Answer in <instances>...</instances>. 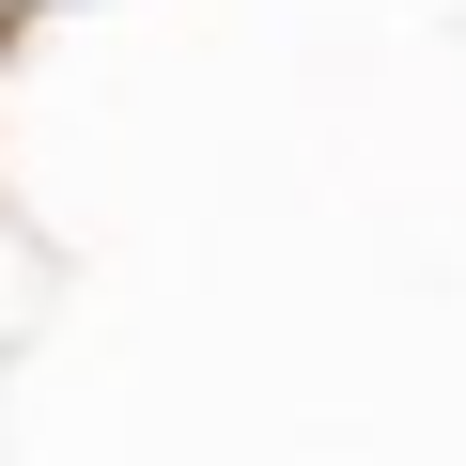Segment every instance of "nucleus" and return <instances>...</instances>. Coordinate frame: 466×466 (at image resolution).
Masks as SVG:
<instances>
[{
	"label": "nucleus",
	"instance_id": "f257e3e1",
	"mask_svg": "<svg viewBox=\"0 0 466 466\" xmlns=\"http://www.w3.org/2000/svg\"><path fill=\"white\" fill-rule=\"evenodd\" d=\"M0 16H16V0H0Z\"/></svg>",
	"mask_w": 466,
	"mask_h": 466
}]
</instances>
